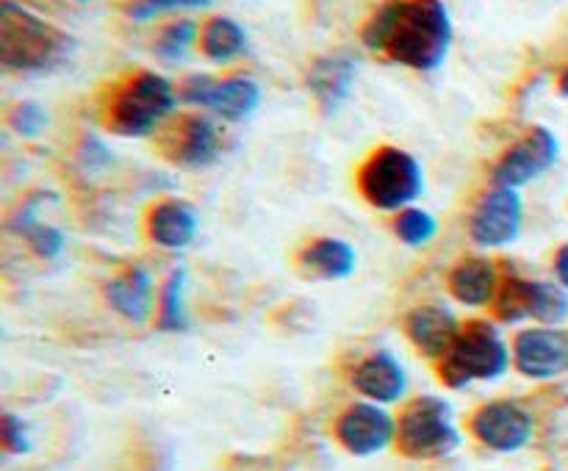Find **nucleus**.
I'll list each match as a JSON object with an SVG mask.
<instances>
[{"mask_svg": "<svg viewBox=\"0 0 568 471\" xmlns=\"http://www.w3.org/2000/svg\"><path fill=\"white\" fill-rule=\"evenodd\" d=\"M186 286L189 275L183 266L166 275L164 286L159 294V314H155V327L161 332H186L189 330V308H186Z\"/></svg>", "mask_w": 568, "mask_h": 471, "instance_id": "5701e85b", "label": "nucleus"}, {"mask_svg": "<svg viewBox=\"0 0 568 471\" xmlns=\"http://www.w3.org/2000/svg\"><path fill=\"white\" fill-rule=\"evenodd\" d=\"M460 330H464V325L458 321V316L436 303L419 305V308H414L405 316V336H408V341L425 358L436 360V364L453 349Z\"/></svg>", "mask_w": 568, "mask_h": 471, "instance_id": "dca6fc26", "label": "nucleus"}, {"mask_svg": "<svg viewBox=\"0 0 568 471\" xmlns=\"http://www.w3.org/2000/svg\"><path fill=\"white\" fill-rule=\"evenodd\" d=\"M447 286L449 294H453L460 305L486 308V305H494V299H497L503 277H499L497 264H494L491 258L471 255V258L458 260V264L449 269Z\"/></svg>", "mask_w": 568, "mask_h": 471, "instance_id": "412c9836", "label": "nucleus"}, {"mask_svg": "<svg viewBox=\"0 0 568 471\" xmlns=\"http://www.w3.org/2000/svg\"><path fill=\"white\" fill-rule=\"evenodd\" d=\"M200 39V25L194 20H175L164 25L155 37V55L164 61H181Z\"/></svg>", "mask_w": 568, "mask_h": 471, "instance_id": "393cba45", "label": "nucleus"}, {"mask_svg": "<svg viewBox=\"0 0 568 471\" xmlns=\"http://www.w3.org/2000/svg\"><path fill=\"white\" fill-rule=\"evenodd\" d=\"M394 233L408 247H427L438 236V219L430 211L410 205L394 216Z\"/></svg>", "mask_w": 568, "mask_h": 471, "instance_id": "b1692460", "label": "nucleus"}, {"mask_svg": "<svg viewBox=\"0 0 568 471\" xmlns=\"http://www.w3.org/2000/svg\"><path fill=\"white\" fill-rule=\"evenodd\" d=\"M525 231V203L519 188L491 186L477 197L469 216V236L477 247H510Z\"/></svg>", "mask_w": 568, "mask_h": 471, "instance_id": "9d476101", "label": "nucleus"}, {"mask_svg": "<svg viewBox=\"0 0 568 471\" xmlns=\"http://www.w3.org/2000/svg\"><path fill=\"white\" fill-rule=\"evenodd\" d=\"M353 388L377 405H394L408 393V371L388 349L366 355L353 369Z\"/></svg>", "mask_w": 568, "mask_h": 471, "instance_id": "f3484780", "label": "nucleus"}, {"mask_svg": "<svg viewBox=\"0 0 568 471\" xmlns=\"http://www.w3.org/2000/svg\"><path fill=\"white\" fill-rule=\"evenodd\" d=\"M178 89L153 70H136L116 81L100 105V122L114 136L142 139L159 133L178 105Z\"/></svg>", "mask_w": 568, "mask_h": 471, "instance_id": "f03ea898", "label": "nucleus"}, {"mask_svg": "<svg viewBox=\"0 0 568 471\" xmlns=\"http://www.w3.org/2000/svg\"><path fill=\"white\" fill-rule=\"evenodd\" d=\"M178 98L189 105L214 111L216 116L231 122H242L255 114L261 105V86L247 75H189L178 86Z\"/></svg>", "mask_w": 568, "mask_h": 471, "instance_id": "1a4fd4ad", "label": "nucleus"}, {"mask_svg": "<svg viewBox=\"0 0 568 471\" xmlns=\"http://www.w3.org/2000/svg\"><path fill=\"white\" fill-rule=\"evenodd\" d=\"M358 192L372 208L405 211L425 194V170L414 153L394 144L372 150L358 166Z\"/></svg>", "mask_w": 568, "mask_h": 471, "instance_id": "39448f33", "label": "nucleus"}, {"mask_svg": "<svg viewBox=\"0 0 568 471\" xmlns=\"http://www.w3.org/2000/svg\"><path fill=\"white\" fill-rule=\"evenodd\" d=\"M453 39V17L444 0H383L361 28L366 48L416 72L438 70Z\"/></svg>", "mask_w": 568, "mask_h": 471, "instance_id": "f257e3e1", "label": "nucleus"}, {"mask_svg": "<svg viewBox=\"0 0 568 471\" xmlns=\"http://www.w3.org/2000/svg\"><path fill=\"white\" fill-rule=\"evenodd\" d=\"M0 441H3V449L9 454H28L33 449L28 424L17 413H3V421H0Z\"/></svg>", "mask_w": 568, "mask_h": 471, "instance_id": "c85d7f7f", "label": "nucleus"}, {"mask_svg": "<svg viewBox=\"0 0 568 471\" xmlns=\"http://www.w3.org/2000/svg\"><path fill=\"white\" fill-rule=\"evenodd\" d=\"M72 37L26 6H0V64L14 72H42L70 55Z\"/></svg>", "mask_w": 568, "mask_h": 471, "instance_id": "7ed1b4c3", "label": "nucleus"}, {"mask_svg": "<svg viewBox=\"0 0 568 471\" xmlns=\"http://www.w3.org/2000/svg\"><path fill=\"white\" fill-rule=\"evenodd\" d=\"M555 275H558L560 286L568 288V244H564L555 255Z\"/></svg>", "mask_w": 568, "mask_h": 471, "instance_id": "7c9ffc66", "label": "nucleus"}, {"mask_svg": "<svg viewBox=\"0 0 568 471\" xmlns=\"http://www.w3.org/2000/svg\"><path fill=\"white\" fill-rule=\"evenodd\" d=\"M78 161H81V166L87 172H103V170H109L111 161H114V155H111V150L105 147L103 139L83 136L81 147H78Z\"/></svg>", "mask_w": 568, "mask_h": 471, "instance_id": "c756f323", "label": "nucleus"}, {"mask_svg": "<svg viewBox=\"0 0 568 471\" xmlns=\"http://www.w3.org/2000/svg\"><path fill=\"white\" fill-rule=\"evenodd\" d=\"M75 3H87V0H75Z\"/></svg>", "mask_w": 568, "mask_h": 471, "instance_id": "473e14b6", "label": "nucleus"}, {"mask_svg": "<svg viewBox=\"0 0 568 471\" xmlns=\"http://www.w3.org/2000/svg\"><path fill=\"white\" fill-rule=\"evenodd\" d=\"M464 436L455 424L453 405L442 397H416L397 421V449L408 460H442L460 449Z\"/></svg>", "mask_w": 568, "mask_h": 471, "instance_id": "423d86ee", "label": "nucleus"}, {"mask_svg": "<svg viewBox=\"0 0 568 471\" xmlns=\"http://www.w3.org/2000/svg\"><path fill=\"white\" fill-rule=\"evenodd\" d=\"M155 147L170 164L183 166V170H200L220 158L222 133L209 116L178 114L159 127Z\"/></svg>", "mask_w": 568, "mask_h": 471, "instance_id": "6e6552de", "label": "nucleus"}, {"mask_svg": "<svg viewBox=\"0 0 568 471\" xmlns=\"http://www.w3.org/2000/svg\"><path fill=\"white\" fill-rule=\"evenodd\" d=\"M20 236H26L28 247L44 260L61 258V253H64L67 247L64 233H61L55 225H44V222H33V225H28Z\"/></svg>", "mask_w": 568, "mask_h": 471, "instance_id": "bb28decb", "label": "nucleus"}, {"mask_svg": "<svg viewBox=\"0 0 568 471\" xmlns=\"http://www.w3.org/2000/svg\"><path fill=\"white\" fill-rule=\"evenodd\" d=\"M558 92L564 94V98H568V66H564V72H560L558 78Z\"/></svg>", "mask_w": 568, "mask_h": 471, "instance_id": "2f4dec72", "label": "nucleus"}, {"mask_svg": "<svg viewBox=\"0 0 568 471\" xmlns=\"http://www.w3.org/2000/svg\"><path fill=\"white\" fill-rule=\"evenodd\" d=\"M494 314L503 325L536 319L544 327H558L568 319V288L549 280L505 277L494 299Z\"/></svg>", "mask_w": 568, "mask_h": 471, "instance_id": "0eeeda50", "label": "nucleus"}, {"mask_svg": "<svg viewBox=\"0 0 568 471\" xmlns=\"http://www.w3.org/2000/svg\"><path fill=\"white\" fill-rule=\"evenodd\" d=\"M514 366L527 380H555L568 371V332L555 327H532L516 332Z\"/></svg>", "mask_w": 568, "mask_h": 471, "instance_id": "4468645a", "label": "nucleus"}, {"mask_svg": "<svg viewBox=\"0 0 568 471\" xmlns=\"http://www.w3.org/2000/svg\"><path fill=\"white\" fill-rule=\"evenodd\" d=\"M355 75H358V64L347 53L320 55L305 72V86H308L311 98L316 100L322 114H333V111L342 109V103L353 92Z\"/></svg>", "mask_w": 568, "mask_h": 471, "instance_id": "a211bd4d", "label": "nucleus"}, {"mask_svg": "<svg viewBox=\"0 0 568 471\" xmlns=\"http://www.w3.org/2000/svg\"><path fill=\"white\" fill-rule=\"evenodd\" d=\"M209 6L211 0H128L125 14L136 22H148L161 14H170V11L209 9Z\"/></svg>", "mask_w": 568, "mask_h": 471, "instance_id": "cd10ccee", "label": "nucleus"}, {"mask_svg": "<svg viewBox=\"0 0 568 471\" xmlns=\"http://www.w3.org/2000/svg\"><path fill=\"white\" fill-rule=\"evenodd\" d=\"M200 231V216L186 199H159L144 216L148 242L161 249H186Z\"/></svg>", "mask_w": 568, "mask_h": 471, "instance_id": "6ab92c4d", "label": "nucleus"}, {"mask_svg": "<svg viewBox=\"0 0 568 471\" xmlns=\"http://www.w3.org/2000/svg\"><path fill=\"white\" fill-rule=\"evenodd\" d=\"M560 158V142L549 127L536 125L519 139V142L510 144L503 153V158L494 164L491 181L494 186H508V188H521L527 183H532L536 177H541L544 172L552 170Z\"/></svg>", "mask_w": 568, "mask_h": 471, "instance_id": "9b49d317", "label": "nucleus"}, {"mask_svg": "<svg viewBox=\"0 0 568 471\" xmlns=\"http://www.w3.org/2000/svg\"><path fill=\"white\" fill-rule=\"evenodd\" d=\"M469 430L483 447H488L491 452H519L527 443L532 441V430H536V421H532L530 410L521 408L519 402H510V399H497V402H488L471 416Z\"/></svg>", "mask_w": 568, "mask_h": 471, "instance_id": "ddd939ff", "label": "nucleus"}, {"mask_svg": "<svg viewBox=\"0 0 568 471\" xmlns=\"http://www.w3.org/2000/svg\"><path fill=\"white\" fill-rule=\"evenodd\" d=\"M105 303L133 325L150 321L155 310V280L144 264H128L103 286Z\"/></svg>", "mask_w": 568, "mask_h": 471, "instance_id": "2eb2a0df", "label": "nucleus"}, {"mask_svg": "<svg viewBox=\"0 0 568 471\" xmlns=\"http://www.w3.org/2000/svg\"><path fill=\"white\" fill-rule=\"evenodd\" d=\"M294 264H297L300 275L308 280H344L358 266V253L344 238L320 236L300 247Z\"/></svg>", "mask_w": 568, "mask_h": 471, "instance_id": "aec40b11", "label": "nucleus"}, {"mask_svg": "<svg viewBox=\"0 0 568 471\" xmlns=\"http://www.w3.org/2000/svg\"><path fill=\"white\" fill-rule=\"evenodd\" d=\"M50 125V114L42 103L33 100H22L14 109L9 111V127L22 139H37L42 136L44 127Z\"/></svg>", "mask_w": 568, "mask_h": 471, "instance_id": "a878e982", "label": "nucleus"}, {"mask_svg": "<svg viewBox=\"0 0 568 471\" xmlns=\"http://www.w3.org/2000/svg\"><path fill=\"white\" fill-rule=\"evenodd\" d=\"M514 364V349L503 338L494 321L471 319L460 330L458 341L436 364L438 380L453 391L471 386V382L499 380Z\"/></svg>", "mask_w": 568, "mask_h": 471, "instance_id": "20e7f679", "label": "nucleus"}, {"mask_svg": "<svg viewBox=\"0 0 568 471\" xmlns=\"http://www.w3.org/2000/svg\"><path fill=\"white\" fill-rule=\"evenodd\" d=\"M200 50L205 59L225 64L247 50V31L231 17H211L200 28Z\"/></svg>", "mask_w": 568, "mask_h": 471, "instance_id": "4be33fe9", "label": "nucleus"}, {"mask_svg": "<svg viewBox=\"0 0 568 471\" xmlns=\"http://www.w3.org/2000/svg\"><path fill=\"white\" fill-rule=\"evenodd\" d=\"M336 441L355 458H372L397 443V419L377 402H355L336 419Z\"/></svg>", "mask_w": 568, "mask_h": 471, "instance_id": "f8f14e48", "label": "nucleus"}]
</instances>
